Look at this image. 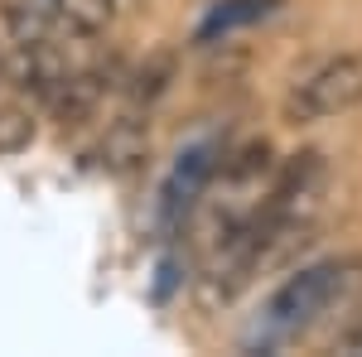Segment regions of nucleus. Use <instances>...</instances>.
Returning a JSON list of instances; mask_svg holds the SVG:
<instances>
[{"label":"nucleus","instance_id":"nucleus-1","mask_svg":"<svg viewBox=\"0 0 362 357\" xmlns=\"http://www.w3.org/2000/svg\"><path fill=\"white\" fill-rule=\"evenodd\" d=\"M348 280H353V261H319V266H305L300 275H290L261 309V329H256L261 343H285V338L305 333L348 290Z\"/></svg>","mask_w":362,"mask_h":357},{"label":"nucleus","instance_id":"nucleus-2","mask_svg":"<svg viewBox=\"0 0 362 357\" xmlns=\"http://www.w3.org/2000/svg\"><path fill=\"white\" fill-rule=\"evenodd\" d=\"M362 107V54H338L324 58L319 68H309L285 97V121L295 126H314L343 111Z\"/></svg>","mask_w":362,"mask_h":357},{"label":"nucleus","instance_id":"nucleus-3","mask_svg":"<svg viewBox=\"0 0 362 357\" xmlns=\"http://www.w3.org/2000/svg\"><path fill=\"white\" fill-rule=\"evenodd\" d=\"M213 174H218V145L189 150V155L174 165V174H169V184H165V222L189 218V208L198 203V193L208 189Z\"/></svg>","mask_w":362,"mask_h":357},{"label":"nucleus","instance_id":"nucleus-4","mask_svg":"<svg viewBox=\"0 0 362 357\" xmlns=\"http://www.w3.org/2000/svg\"><path fill=\"white\" fill-rule=\"evenodd\" d=\"M102 92H107V73H102V68H83V73H68V78L54 87L49 107H54V116L63 126H78L83 116L97 111Z\"/></svg>","mask_w":362,"mask_h":357},{"label":"nucleus","instance_id":"nucleus-5","mask_svg":"<svg viewBox=\"0 0 362 357\" xmlns=\"http://www.w3.org/2000/svg\"><path fill=\"white\" fill-rule=\"evenodd\" d=\"M0 15H5V29L15 34V44L20 49H34V44H54L58 25V10L54 0H5L0 5Z\"/></svg>","mask_w":362,"mask_h":357},{"label":"nucleus","instance_id":"nucleus-6","mask_svg":"<svg viewBox=\"0 0 362 357\" xmlns=\"http://www.w3.org/2000/svg\"><path fill=\"white\" fill-rule=\"evenodd\" d=\"M54 10H58V25L78 39H97L112 25V0H54Z\"/></svg>","mask_w":362,"mask_h":357},{"label":"nucleus","instance_id":"nucleus-7","mask_svg":"<svg viewBox=\"0 0 362 357\" xmlns=\"http://www.w3.org/2000/svg\"><path fill=\"white\" fill-rule=\"evenodd\" d=\"M266 10H271V0H227V5H218V10L203 20L198 39H213V34H227V29H237V25H251V20H261Z\"/></svg>","mask_w":362,"mask_h":357},{"label":"nucleus","instance_id":"nucleus-8","mask_svg":"<svg viewBox=\"0 0 362 357\" xmlns=\"http://www.w3.org/2000/svg\"><path fill=\"white\" fill-rule=\"evenodd\" d=\"M34 136V116L25 102H0V155H15Z\"/></svg>","mask_w":362,"mask_h":357},{"label":"nucleus","instance_id":"nucleus-9","mask_svg":"<svg viewBox=\"0 0 362 357\" xmlns=\"http://www.w3.org/2000/svg\"><path fill=\"white\" fill-rule=\"evenodd\" d=\"M338 343H343V353H362V319H358V324H353L348 333H343Z\"/></svg>","mask_w":362,"mask_h":357},{"label":"nucleus","instance_id":"nucleus-10","mask_svg":"<svg viewBox=\"0 0 362 357\" xmlns=\"http://www.w3.org/2000/svg\"><path fill=\"white\" fill-rule=\"evenodd\" d=\"M0 83H5V54H0Z\"/></svg>","mask_w":362,"mask_h":357}]
</instances>
